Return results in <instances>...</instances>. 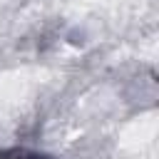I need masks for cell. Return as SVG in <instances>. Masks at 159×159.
Here are the masks:
<instances>
[{"label":"cell","mask_w":159,"mask_h":159,"mask_svg":"<svg viewBox=\"0 0 159 159\" xmlns=\"http://www.w3.org/2000/svg\"><path fill=\"white\" fill-rule=\"evenodd\" d=\"M0 159H57V157L45 154V152H35L27 147H7V149H0Z\"/></svg>","instance_id":"obj_1"}]
</instances>
